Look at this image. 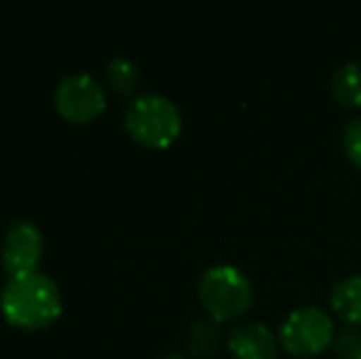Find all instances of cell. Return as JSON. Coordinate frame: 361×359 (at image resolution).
Listing matches in <instances>:
<instances>
[{
	"instance_id": "6da1fadb",
	"label": "cell",
	"mask_w": 361,
	"mask_h": 359,
	"mask_svg": "<svg viewBox=\"0 0 361 359\" xmlns=\"http://www.w3.org/2000/svg\"><path fill=\"white\" fill-rule=\"evenodd\" d=\"M64 310L62 291L44 273L10 276L0 291V312L18 330H44Z\"/></svg>"
},
{
	"instance_id": "7a4b0ae2",
	"label": "cell",
	"mask_w": 361,
	"mask_h": 359,
	"mask_svg": "<svg viewBox=\"0 0 361 359\" xmlns=\"http://www.w3.org/2000/svg\"><path fill=\"white\" fill-rule=\"evenodd\" d=\"M123 128L135 143L147 148H165L180 135L182 114L165 94H140L128 104Z\"/></svg>"
},
{
	"instance_id": "3957f363",
	"label": "cell",
	"mask_w": 361,
	"mask_h": 359,
	"mask_svg": "<svg viewBox=\"0 0 361 359\" xmlns=\"http://www.w3.org/2000/svg\"><path fill=\"white\" fill-rule=\"evenodd\" d=\"M200 300L214 320H228L251 308L253 286L238 266L216 264L202 273Z\"/></svg>"
},
{
	"instance_id": "277c9868",
	"label": "cell",
	"mask_w": 361,
	"mask_h": 359,
	"mask_svg": "<svg viewBox=\"0 0 361 359\" xmlns=\"http://www.w3.org/2000/svg\"><path fill=\"white\" fill-rule=\"evenodd\" d=\"M52 101L54 111L69 123H91L109 106L101 82H96L86 72L67 74V77L59 79L57 87H54Z\"/></svg>"
},
{
	"instance_id": "5b68a950",
	"label": "cell",
	"mask_w": 361,
	"mask_h": 359,
	"mask_svg": "<svg viewBox=\"0 0 361 359\" xmlns=\"http://www.w3.org/2000/svg\"><path fill=\"white\" fill-rule=\"evenodd\" d=\"M334 320L317 305L293 308L281 322V342L293 355H314L334 340Z\"/></svg>"
},
{
	"instance_id": "8992f818",
	"label": "cell",
	"mask_w": 361,
	"mask_h": 359,
	"mask_svg": "<svg viewBox=\"0 0 361 359\" xmlns=\"http://www.w3.org/2000/svg\"><path fill=\"white\" fill-rule=\"evenodd\" d=\"M44 251V239L39 226H35L32 221H15L10 224L8 234L3 239V269L10 276H23V273H35L42 261Z\"/></svg>"
},
{
	"instance_id": "52a82bcc",
	"label": "cell",
	"mask_w": 361,
	"mask_h": 359,
	"mask_svg": "<svg viewBox=\"0 0 361 359\" xmlns=\"http://www.w3.org/2000/svg\"><path fill=\"white\" fill-rule=\"evenodd\" d=\"M228 352L233 359H276L278 337L266 322H241L228 335Z\"/></svg>"
},
{
	"instance_id": "ba28073f",
	"label": "cell",
	"mask_w": 361,
	"mask_h": 359,
	"mask_svg": "<svg viewBox=\"0 0 361 359\" xmlns=\"http://www.w3.org/2000/svg\"><path fill=\"white\" fill-rule=\"evenodd\" d=\"M329 300L339 317L349 322H361V273H349L339 278L332 286Z\"/></svg>"
},
{
	"instance_id": "9c48e42d",
	"label": "cell",
	"mask_w": 361,
	"mask_h": 359,
	"mask_svg": "<svg viewBox=\"0 0 361 359\" xmlns=\"http://www.w3.org/2000/svg\"><path fill=\"white\" fill-rule=\"evenodd\" d=\"M332 91L342 104L359 106L361 104V64L344 62L332 74Z\"/></svg>"
},
{
	"instance_id": "30bf717a",
	"label": "cell",
	"mask_w": 361,
	"mask_h": 359,
	"mask_svg": "<svg viewBox=\"0 0 361 359\" xmlns=\"http://www.w3.org/2000/svg\"><path fill=\"white\" fill-rule=\"evenodd\" d=\"M106 82L109 87L121 96H128L133 94L135 87L140 82V69L138 64L133 62L130 57H116L109 62L106 67Z\"/></svg>"
},
{
	"instance_id": "8fae6325",
	"label": "cell",
	"mask_w": 361,
	"mask_h": 359,
	"mask_svg": "<svg viewBox=\"0 0 361 359\" xmlns=\"http://www.w3.org/2000/svg\"><path fill=\"white\" fill-rule=\"evenodd\" d=\"M221 342V330L214 320H197L187 332V350L197 357H209Z\"/></svg>"
},
{
	"instance_id": "7c38bea8",
	"label": "cell",
	"mask_w": 361,
	"mask_h": 359,
	"mask_svg": "<svg viewBox=\"0 0 361 359\" xmlns=\"http://www.w3.org/2000/svg\"><path fill=\"white\" fill-rule=\"evenodd\" d=\"M332 345L342 359H361V330L359 327H344L334 335Z\"/></svg>"
},
{
	"instance_id": "4fadbf2b",
	"label": "cell",
	"mask_w": 361,
	"mask_h": 359,
	"mask_svg": "<svg viewBox=\"0 0 361 359\" xmlns=\"http://www.w3.org/2000/svg\"><path fill=\"white\" fill-rule=\"evenodd\" d=\"M342 145L344 153L349 155V160L361 168V116L347 121V126L342 130Z\"/></svg>"
},
{
	"instance_id": "5bb4252c",
	"label": "cell",
	"mask_w": 361,
	"mask_h": 359,
	"mask_svg": "<svg viewBox=\"0 0 361 359\" xmlns=\"http://www.w3.org/2000/svg\"><path fill=\"white\" fill-rule=\"evenodd\" d=\"M162 359H192V357H187V355H165Z\"/></svg>"
}]
</instances>
